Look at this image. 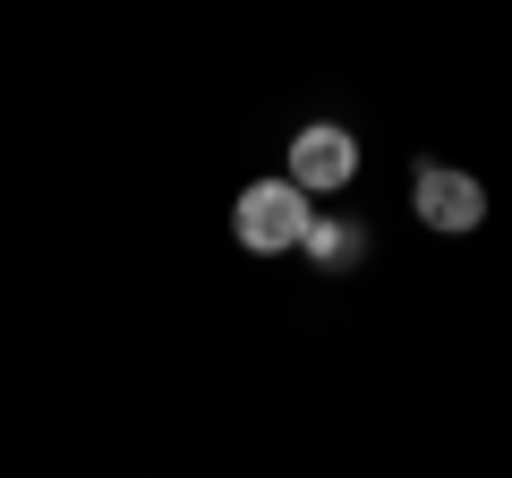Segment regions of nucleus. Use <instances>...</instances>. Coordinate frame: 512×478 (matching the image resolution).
Returning a JSON list of instances; mask_svg holds the SVG:
<instances>
[{
	"label": "nucleus",
	"instance_id": "2",
	"mask_svg": "<svg viewBox=\"0 0 512 478\" xmlns=\"http://www.w3.org/2000/svg\"><path fill=\"white\" fill-rule=\"evenodd\" d=\"M282 180H291L299 197H333V188H350V180H359V137L333 129V120L299 129V137H291V171H282Z\"/></svg>",
	"mask_w": 512,
	"mask_h": 478
},
{
	"label": "nucleus",
	"instance_id": "4",
	"mask_svg": "<svg viewBox=\"0 0 512 478\" xmlns=\"http://www.w3.org/2000/svg\"><path fill=\"white\" fill-rule=\"evenodd\" d=\"M299 248H308L325 274H342V265H359V257H367V231H359V222H342V214H316Z\"/></svg>",
	"mask_w": 512,
	"mask_h": 478
},
{
	"label": "nucleus",
	"instance_id": "3",
	"mask_svg": "<svg viewBox=\"0 0 512 478\" xmlns=\"http://www.w3.org/2000/svg\"><path fill=\"white\" fill-rule=\"evenodd\" d=\"M410 197H419V222L427 231H478L487 222V188L453 163H419L410 171Z\"/></svg>",
	"mask_w": 512,
	"mask_h": 478
},
{
	"label": "nucleus",
	"instance_id": "1",
	"mask_svg": "<svg viewBox=\"0 0 512 478\" xmlns=\"http://www.w3.org/2000/svg\"><path fill=\"white\" fill-rule=\"evenodd\" d=\"M308 222H316V205L299 197L291 180H256L248 197L231 205V231H239L248 257H291L299 239H308Z\"/></svg>",
	"mask_w": 512,
	"mask_h": 478
}]
</instances>
